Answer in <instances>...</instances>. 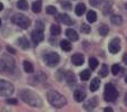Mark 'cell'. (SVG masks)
Returning a JSON list of instances; mask_svg holds the SVG:
<instances>
[{
    "label": "cell",
    "mask_w": 127,
    "mask_h": 112,
    "mask_svg": "<svg viewBox=\"0 0 127 112\" xmlns=\"http://www.w3.org/2000/svg\"><path fill=\"white\" fill-rule=\"evenodd\" d=\"M126 7H127V4H126Z\"/></svg>",
    "instance_id": "ee69618b"
},
{
    "label": "cell",
    "mask_w": 127,
    "mask_h": 112,
    "mask_svg": "<svg viewBox=\"0 0 127 112\" xmlns=\"http://www.w3.org/2000/svg\"><path fill=\"white\" fill-rule=\"evenodd\" d=\"M0 26H1V19H0Z\"/></svg>",
    "instance_id": "7bdbcfd3"
},
{
    "label": "cell",
    "mask_w": 127,
    "mask_h": 112,
    "mask_svg": "<svg viewBox=\"0 0 127 112\" xmlns=\"http://www.w3.org/2000/svg\"><path fill=\"white\" fill-rule=\"evenodd\" d=\"M57 19L59 20L60 22H63V24H65V25H68V26H71V25L74 24V20L68 15H66V13H60L57 17Z\"/></svg>",
    "instance_id": "30bf717a"
},
{
    "label": "cell",
    "mask_w": 127,
    "mask_h": 112,
    "mask_svg": "<svg viewBox=\"0 0 127 112\" xmlns=\"http://www.w3.org/2000/svg\"><path fill=\"white\" fill-rule=\"evenodd\" d=\"M6 68H7L6 63H4V62H2V61H0V73L4 72V71H6Z\"/></svg>",
    "instance_id": "d6a6232c"
},
{
    "label": "cell",
    "mask_w": 127,
    "mask_h": 112,
    "mask_svg": "<svg viewBox=\"0 0 127 112\" xmlns=\"http://www.w3.org/2000/svg\"><path fill=\"white\" fill-rule=\"evenodd\" d=\"M2 9H3V4H2V3H1V2H0V11H1V10H2Z\"/></svg>",
    "instance_id": "ab89813d"
},
{
    "label": "cell",
    "mask_w": 127,
    "mask_h": 112,
    "mask_svg": "<svg viewBox=\"0 0 127 112\" xmlns=\"http://www.w3.org/2000/svg\"><path fill=\"white\" fill-rule=\"evenodd\" d=\"M118 98V92L116 88L113 84L107 83L105 85V91H104V99L107 102H114Z\"/></svg>",
    "instance_id": "3957f363"
},
{
    "label": "cell",
    "mask_w": 127,
    "mask_h": 112,
    "mask_svg": "<svg viewBox=\"0 0 127 112\" xmlns=\"http://www.w3.org/2000/svg\"><path fill=\"white\" fill-rule=\"evenodd\" d=\"M13 91V85L11 83L3 80H0V97H10L12 95Z\"/></svg>",
    "instance_id": "5b68a950"
},
{
    "label": "cell",
    "mask_w": 127,
    "mask_h": 112,
    "mask_svg": "<svg viewBox=\"0 0 127 112\" xmlns=\"http://www.w3.org/2000/svg\"><path fill=\"white\" fill-rule=\"evenodd\" d=\"M80 29H81V31H83V33H85V34H88V33H90V27L88 26V25H86V24L81 25Z\"/></svg>",
    "instance_id": "4dcf8cb0"
},
{
    "label": "cell",
    "mask_w": 127,
    "mask_h": 112,
    "mask_svg": "<svg viewBox=\"0 0 127 112\" xmlns=\"http://www.w3.org/2000/svg\"><path fill=\"white\" fill-rule=\"evenodd\" d=\"M125 104L127 106V94H126V97H125Z\"/></svg>",
    "instance_id": "60d3db41"
},
{
    "label": "cell",
    "mask_w": 127,
    "mask_h": 112,
    "mask_svg": "<svg viewBox=\"0 0 127 112\" xmlns=\"http://www.w3.org/2000/svg\"><path fill=\"white\" fill-rule=\"evenodd\" d=\"M119 72H121V65H119V64H114V65L112 66L113 75H117Z\"/></svg>",
    "instance_id": "f1b7e54d"
},
{
    "label": "cell",
    "mask_w": 127,
    "mask_h": 112,
    "mask_svg": "<svg viewBox=\"0 0 127 112\" xmlns=\"http://www.w3.org/2000/svg\"><path fill=\"white\" fill-rule=\"evenodd\" d=\"M44 24H42L41 21H36V29H38V30H41L44 31Z\"/></svg>",
    "instance_id": "1f68e13d"
},
{
    "label": "cell",
    "mask_w": 127,
    "mask_h": 112,
    "mask_svg": "<svg viewBox=\"0 0 127 112\" xmlns=\"http://www.w3.org/2000/svg\"><path fill=\"white\" fill-rule=\"evenodd\" d=\"M50 33L53 36H58L62 33V28H60V26H58V25H53V26L50 27Z\"/></svg>",
    "instance_id": "7402d4cb"
},
{
    "label": "cell",
    "mask_w": 127,
    "mask_h": 112,
    "mask_svg": "<svg viewBox=\"0 0 127 112\" xmlns=\"http://www.w3.org/2000/svg\"><path fill=\"white\" fill-rule=\"evenodd\" d=\"M63 6L65 7L66 9H70V7H71V4H70V3H65V2H64V3H63Z\"/></svg>",
    "instance_id": "8d00e7d4"
},
{
    "label": "cell",
    "mask_w": 127,
    "mask_h": 112,
    "mask_svg": "<svg viewBox=\"0 0 127 112\" xmlns=\"http://www.w3.org/2000/svg\"><path fill=\"white\" fill-rule=\"evenodd\" d=\"M60 47H62V49H63V51H65V52L71 51V44H70L69 40L63 39L62 42H60Z\"/></svg>",
    "instance_id": "ac0fdd59"
},
{
    "label": "cell",
    "mask_w": 127,
    "mask_h": 112,
    "mask_svg": "<svg viewBox=\"0 0 127 112\" xmlns=\"http://www.w3.org/2000/svg\"><path fill=\"white\" fill-rule=\"evenodd\" d=\"M65 77H66V81H67V83L69 84L70 86L74 85V84H76V76H75L74 73L67 72V73H66V75H65Z\"/></svg>",
    "instance_id": "5bb4252c"
},
{
    "label": "cell",
    "mask_w": 127,
    "mask_h": 112,
    "mask_svg": "<svg viewBox=\"0 0 127 112\" xmlns=\"http://www.w3.org/2000/svg\"><path fill=\"white\" fill-rule=\"evenodd\" d=\"M17 43H18V45H19L21 48H24V49H28L29 47H30V44H29V40L27 39L26 37H21V38H19V39L17 40Z\"/></svg>",
    "instance_id": "2e32d148"
},
{
    "label": "cell",
    "mask_w": 127,
    "mask_h": 112,
    "mask_svg": "<svg viewBox=\"0 0 127 112\" xmlns=\"http://www.w3.org/2000/svg\"><path fill=\"white\" fill-rule=\"evenodd\" d=\"M108 49L112 54H117L121 51V39L119 38H114L110 40L109 45H108Z\"/></svg>",
    "instance_id": "52a82bcc"
},
{
    "label": "cell",
    "mask_w": 127,
    "mask_h": 112,
    "mask_svg": "<svg viewBox=\"0 0 127 112\" xmlns=\"http://www.w3.org/2000/svg\"><path fill=\"white\" fill-rule=\"evenodd\" d=\"M125 82L127 83V75H126V77H125Z\"/></svg>",
    "instance_id": "b9f144b4"
},
{
    "label": "cell",
    "mask_w": 127,
    "mask_h": 112,
    "mask_svg": "<svg viewBox=\"0 0 127 112\" xmlns=\"http://www.w3.org/2000/svg\"><path fill=\"white\" fill-rule=\"evenodd\" d=\"M80 80L81 81H87V80H89L90 77V71L89 70H84L83 72L80 73Z\"/></svg>",
    "instance_id": "d4e9b609"
},
{
    "label": "cell",
    "mask_w": 127,
    "mask_h": 112,
    "mask_svg": "<svg viewBox=\"0 0 127 112\" xmlns=\"http://www.w3.org/2000/svg\"><path fill=\"white\" fill-rule=\"evenodd\" d=\"M110 21H112L114 25L119 26V25H122V22H123V19H122V17L118 15H113L112 17H110Z\"/></svg>",
    "instance_id": "44dd1931"
},
{
    "label": "cell",
    "mask_w": 127,
    "mask_h": 112,
    "mask_svg": "<svg viewBox=\"0 0 127 112\" xmlns=\"http://www.w3.org/2000/svg\"><path fill=\"white\" fill-rule=\"evenodd\" d=\"M41 6H42V1L41 0H37V1H35L32 3V6H31V9H32L33 12L38 13L41 11Z\"/></svg>",
    "instance_id": "e0dca14e"
},
{
    "label": "cell",
    "mask_w": 127,
    "mask_h": 112,
    "mask_svg": "<svg viewBox=\"0 0 127 112\" xmlns=\"http://www.w3.org/2000/svg\"><path fill=\"white\" fill-rule=\"evenodd\" d=\"M71 62L74 65L76 66H80L84 64V62H85V58H84V56L81 55V54H75V55H72L71 57Z\"/></svg>",
    "instance_id": "8fae6325"
},
{
    "label": "cell",
    "mask_w": 127,
    "mask_h": 112,
    "mask_svg": "<svg viewBox=\"0 0 127 112\" xmlns=\"http://www.w3.org/2000/svg\"><path fill=\"white\" fill-rule=\"evenodd\" d=\"M97 66H98V61H97L95 57L89 58V67H90V70H96Z\"/></svg>",
    "instance_id": "4316f807"
},
{
    "label": "cell",
    "mask_w": 127,
    "mask_h": 112,
    "mask_svg": "<svg viewBox=\"0 0 127 112\" xmlns=\"http://www.w3.org/2000/svg\"><path fill=\"white\" fill-rule=\"evenodd\" d=\"M99 75H100L101 77H105L108 75V66L106 65V64L101 65V68H100V71H99Z\"/></svg>",
    "instance_id": "484cf974"
},
{
    "label": "cell",
    "mask_w": 127,
    "mask_h": 112,
    "mask_svg": "<svg viewBox=\"0 0 127 112\" xmlns=\"http://www.w3.org/2000/svg\"><path fill=\"white\" fill-rule=\"evenodd\" d=\"M123 61L125 62V63H126V65H127V54H125V55L123 56Z\"/></svg>",
    "instance_id": "74e56055"
},
{
    "label": "cell",
    "mask_w": 127,
    "mask_h": 112,
    "mask_svg": "<svg viewBox=\"0 0 127 112\" xmlns=\"http://www.w3.org/2000/svg\"><path fill=\"white\" fill-rule=\"evenodd\" d=\"M7 49H8V51H9V52H10V53H12V54H15V53H16L15 48H11V47H10V46H8V47H7Z\"/></svg>",
    "instance_id": "d590c367"
},
{
    "label": "cell",
    "mask_w": 127,
    "mask_h": 112,
    "mask_svg": "<svg viewBox=\"0 0 127 112\" xmlns=\"http://www.w3.org/2000/svg\"><path fill=\"white\" fill-rule=\"evenodd\" d=\"M11 21L22 29H27L30 26V20H29V18L25 15H21V13H16V15L11 18Z\"/></svg>",
    "instance_id": "277c9868"
},
{
    "label": "cell",
    "mask_w": 127,
    "mask_h": 112,
    "mask_svg": "<svg viewBox=\"0 0 127 112\" xmlns=\"http://www.w3.org/2000/svg\"><path fill=\"white\" fill-rule=\"evenodd\" d=\"M87 21L88 22H95L97 20V13L94 10H89L87 12Z\"/></svg>",
    "instance_id": "ffe728a7"
},
{
    "label": "cell",
    "mask_w": 127,
    "mask_h": 112,
    "mask_svg": "<svg viewBox=\"0 0 127 112\" xmlns=\"http://www.w3.org/2000/svg\"><path fill=\"white\" fill-rule=\"evenodd\" d=\"M86 11V6L84 3H78L75 8V12H76L77 16H81L84 15V12Z\"/></svg>",
    "instance_id": "d6986e66"
},
{
    "label": "cell",
    "mask_w": 127,
    "mask_h": 112,
    "mask_svg": "<svg viewBox=\"0 0 127 112\" xmlns=\"http://www.w3.org/2000/svg\"><path fill=\"white\" fill-rule=\"evenodd\" d=\"M19 95L21 97V99L26 102L27 104L33 107V108H40L42 107V100L40 99V97L35 93L33 91L30 90H22L20 91Z\"/></svg>",
    "instance_id": "6da1fadb"
},
{
    "label": "cell",
    "mask_w": 127,
    "mask_h": 112,
    "mask_svg": "<svg viewBox=\"0 0 127 112\" xmlns=\"http://www.w3.org/2000/svg\"><path fill=\"white\" fill-rule=\"evenodd\" d=\"M7 103H9V104H17L18 101L16 99H7Z\"/></svg>",
    "instance_id": "836d02e7"
},
{
    "label": "cell",
    "mask_w": 127,
    "mask_h": 112,
    "mask_svg": "<svg viewBox=\"0 0 127 112\" xmlns=\"http://www.w3.org/2000/svg\"><path fill=\"white\" fill-rule=\"evenodd\" d=\"M74 99H75V101H77V102H83L84 100L86 99V93L84 92L83 90L78 89V90H76L74 93Z\"/></svg>",
    "instance_id": "7c38bea8"
},
{
    "label": "cell",
    "mask_w": 127,
    "mask_h": 112,
    "mask_svg": "<svg viewBox=\"0 0 127 112\" xmlns=\"http://www.w3.org/2000/svg\"><path fill=\"white\" fill-rule=\"evenodd\" d=\"M99 86H100V80H99L98 77H95L94 80H92V83H90V86H89L92 92L97 91L99 89Z\"/></svg>",
    "instance_id": "9a60e30c"
},
{
    "label": "cell",
    "mask_w": 127,
    "mask_h": 112,
    "mask_svg": "<svg viewBox=\"0 0 127 112\" xmlns=\"http://www.w3.org/2000/svg\"><path fill=\"white\" fill-rule=\"evenodd\" d=\"M104 111H106V112H113V109L112 108H106V109H104Z\"/></svg>",
    "instance_id": "f35d334b"
},
{
    "label": "cell",
    "mask_w": 127,
    "mask_h": 112,
    "mask_svg": "<svg viewBox=\"0 0 127 112\" xmlns=\"http://www.w3.org/2000/svg\"><path fill=\"white\" fill-rule=\"evenodd\" d=\"M31 39H32V42L35 43V44H39L40 42H42V39H44V34H42V31L38 30V29L33 30L32 33H31Z\"/></svg>",
    "instance_id": "ba28073f"
},
{
    "label": "cell",
    "mask_w": 127,
    "mask_h": 112,
    "mask_svg": "<svg viewBox=\"0 0 127 112\" xmlns=\"http://www.w3.org/2000/svg\"><path fill=\"white\" fill-rule=\"evenodd\" d=\"M89 3L92 4L93 7H96V6H98L99 0H89Z\"/></svg>",
    "instance_id": "e575fe53"
},
{
    "label": "cell",
    "mask_w": 127,
    "mask_h": 112,
    "mask_svg": "<svg viewBox=\"0 0 127 112\" xmlns=\"http://www.w3.org/2000/svg\"><path fill=\"white\" fill-rule=\"evenodd\" d=\"M46 11H47V13H49V15H56V13H57V9H56L54 6H48L46 8Z\"/></svg>",
    "instance_id": "f546056e"
},
{
    "label": "cell",
    "mask_w": 127,
    "mask_h": 112,
    "mask_svg": "<svg viewBox=\"0 0 127 112\" xmlns=\"http://www.w3.org/2000/svg\"><path fill=\"white\" fill-rule=\"evenodd\" d=\"M47 98H48L49 103L53 107H55V108H63L67 103L66 98L60 94V93L56 92V91H49L47 93Z\"/></svg>",
    "instance_id": "7a4b0ae2"
},
{
    "label": "cell",
    "mask_w": 127,
    "mask_h": 112,
    "mask_svg": "<svg viewBox=\"0 0 127 112\" xmlns=\"http://www.w3.org/2000/svg\"><path fill=\"white\" fill-rule=\"evenodd\" d=\"M66 36L69 38V40H72V42L78 40V37H79L78 34L76 33V30H74V29H71V28H68L67 30H66Z\"/></svg>",
    "instance_id": "4fadbf2b"
},
{
    "label": "cell",
    "mask_w": 127,
    "mask_h": 112,
    "mask_svg": "<svg viewBox=\"0 0 127 112\" xmlns=\"http://www.w3.org/2000/svg\"><path fill=\"white\" fill-rule=\"evenodd\" d=\"M97 104H98V102H97L96 98H92V99H89L85 104H84V109H85V110H88V111L94 110V109L97 107Z\"/></svg>",
    "instance_id": "9c48e42d"
},
{
    "label": "cell",
    "mask_w": 127,
    "mask_h": 112,
    "mask_svg": "<svg viewBox=\"0 0 127 112\" xmlns=\"http://www.w3.org/2000/svg\"><path fill=\"white\" fill-rule=\"evenodd\" d=\"M17 7L19 9H21V10H27V9L29 8L27 0H19V1L17 2Z\"/></svg>",
    "instance_id": "cb8c5ba5"
},
{
    "label": "cell",
    "mask_w": 127,
    "mask_h": 112,
    "mask_svg": "<svg viewBox=\"0 0 127 112\" xmlns=\"http://www.w3.org/2000/svg\"><path fill=\"white\" fill-rule=\"evenodd\" d=\"M108 31H109V28H108V26H106V25H101V26L99 27V34H100L101 36H106L108 34Z\"/></svg>",
    "instance_id": "83f0119b"
},
{
    "label": "cell",
    "mask_w": 127,
    "mask_h": 112,
    "mask_svg": "<svg viewBox=\"0 0 127 112\" xmlns=\"http://www.w3.org/2000/svg\"><path fill=\"white\" fill-rule=\"evenodd\" d=\"M24 70L25 72L27 73H32L33 72V65L28 61H25L24 62Z\"/></svg>",
    "instance_id": "603a6c76"
},
{
    "label": "cell",
    "mask_w": 127,
    "mask_h": 112,
    "mask_svg": "<svg viewBox=\"0 0 127 112\" xmlns=\"http://www.w3.org/2000/svg\"><path fill=\"white\" fill-rule=\"evenodd\" d=\"M60 61V57L57 53L55 52H50V53H47L44 55V62L46 63V65L48 66H56Z\"/></svg>",
    "instance_id": "8992f818"
}]
</instances>
